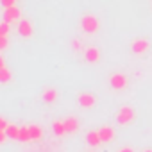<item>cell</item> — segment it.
Returning a JSON list of instances; mask_svg holds the SVG:
<instances>
[{
    "mask_svg": "<svg viewBox=\"0 0 152 152\" xmlns=\"http://www.w3.org/2000/svg\"><path fill=\"white\" fill-rule=\"evenodd\" d=\"M81 27H83V31H84V32L93 34V32H97V31H99L100 22H99V18H97V16H93V15H84V16L81 18Z\"/></svg>",
    "mask_w": 152,
    "mask_h": 152,
    "instance_id": "6da1fadb",
    "label": "cell"
},
{
    "mask_svg": "<svg viewBox=\"0 0 152 152\" xmlns=\"http://www.w3.org/2000/svg\"><path fill=\"white\" fill-rule=\"evenodd\" d=\"M134 109L132 107H129V106H124L122 109H120V113H118V116H116V122L120 124V125H127V124H131L132 120H134Z\"/></svg>",
    "mask_w": 152,
    "mask_h": 152,
    "instance_id": "7a4b0ae2",
    "label": "cell"
},
{
    "mask_svg": "<svg viewBox=\"0 0 152 152\" xmlns=\"http://www.w3.org/2000/svg\"><path fill=\"white\" fill-rule=\"evenodd\" d=\"M22 16V11L16 7V6H11V7H4V20L6 22H18Z\"/></svg>",
    "mask_w": 152,
    "mask_h": 152,
    "instance_id": "3957f363",
    "label": "cell"
},
{
    "mask_svg": "<svg viewBox=\"0 0 152 152\" xmlns=\"http://www.w3.org/2000/svg\"><path fill=\"white\" fill-rule=\"evenodd\" d=\"M148 47H150V43H148V39H145V38H138V39H134L132 41V52L134 54H138V56H141V54H145L147 50H148Z\"/></svg>",
    "mask_w": 152,
    "mask_h": 152,
    "instance_id": "277c9868",
    "label": "cell"
},
{
    "mask_svg": "<svg viewBox=\"0 0 152 152\" xmlns=\"http://www.w3.org/2000/svg\"><path fill=\"white\" fill-rule=\"evenodd\" d=\"M109 83H111V86L115 90H124L127 86V77H125L124 73H115V75H111Z\"/></svg>",
    "mask_w": 152,
    "mask_h": 152,
    "instance_id": "5b68a950",
    "label": "cell"
},
{
    "mask_svg": "<svg viewBox=\"0 0 152 152\" xmlns=\"http://www.w3.org/2000/svg\"><path fill=\"white\" fill-rule=\"evenodd\" d=\"M18 32L22 38H31L32 36V23L29 20H20L18 23Z\"/></svg>",
    "mask_w": 152,
    "mask_h": 152,
    "instance_id": "8992f818",
    "label": "cell"
},
{
    "mask_svg": "<svg viewBox=\"0 0 152 152\" xmlns=\"http://www.w3.org/2000/svg\"><path fill=\"white\" fill-rule=\"evenodd\" d=\"M84 59L90 61V63H97V61L100 59V50H99L97 47H88V48L84 50Z\"/></svg>",
    "mask_w": 152,
    "mask_h": 152,
    "instance_id": "52a82bcc",
    "label": "cell"
},
{
    "mask_svg": "<svg viewBox=\"0 0 152 152\" xmlns=\"http://www.w3.org/2000/svg\"><path fill=\"white\" fill-rule=\"evenodd\" d=\"M79 104H81V107L90 109V107L95 106V97H93L91 93H81V95H79Z\"/></svg>",
    "mask_w": 152,
    "mask_h": 152,
    "instance_id": "ba28073f",
    "label": "cell"
},
{
    "mask_svg": "<svg viewBox=\"0 0 152 152\" xmlns=\"http://www.w3.org/2000/svg\"><path fill=\"white\" fill-rule=\"evenodd\" d=\"M64 127H66V132L68 134H73V132H77L79 131V122L75 116H68L64 120Z\"/></svg>",
    "mask_w": 152,
    "mask_h": 152,
    "instance_id": "9c48e42d",
    "label": "cell"
},
{
    "mask_svg": "<svg viewBox=\"0 0 152 152\" xmlns=\"http://www.w3.org/2000/svg\"><path fill=\"white\" fill-rule=\"evenodd\" d=\"M86 141H88L91 147H99V145L102 143V138H100L99 131H90V132L86 134Z\"/></svg>",
    "mask_w": 152,
    "mask_h": 152,
    "instance_id": "30bf717a",
    "label": "cell"
},
{
    "mask_svg": "<svg viewBox=\"0 0 152 152\" xmlns=\"http://www.w3.org/2000/svg\"><path fill=\"white\" fill-rule=\"evenodd\" d=\"M99 134H100L102 141H111V140L115 138V129H111V127L104 125V127H100V129H99Z\"/></svg>",
    "mask_w": 152,
    "mask_h": 152,
    "instance_id": "8fae6325",
    "label": "cell"
},
{
    "mask_svg": "<svg viewBox=\"0 0 152 152\" xmlns=\"http://www.w3.org/2000/svg\"><path fill=\"white\" fill-rule=\"evenodd\" d=\"M6 132H7V136H9L11 140H18V136H20V127L15 125V124H9L7 129H6Z\"/></svg>",
    "mask_w": 152,
    "mask_h": 152,
    "instance_id": "7c38bea8",
    "label": "cell"
},
{
    "mask_svg": "<svg viewBox=\"0 0 152 152\" xmlns=\"http://www.w3.org/2000/svg\"><path fill=\"white\" fill-rule=\"evenodd\" d=\"M29 131H31V140L32 141H38V140L43 138V131L38 125H29Z\"/></svg>",
    "mask_w": 152,
    "mask_h": 152,
    "instance_id": "4fadbf2b",
    "label": "cell"
},
{
    "mask_svg": "<svg viewBox=\"0 0 152 152\" xmlns=\"http://www.w3.org/2000/svg\"><path fill=\"white\" fill-rule=\"evenodd\" d=\"M52 129H54V132H56L57 136H63V134L66 132V127H64V120H63V122L56 120V122L52 124Z\"/></svg>",
    "mask_w": 152,
    "mask_h": 152,
    "instance_id": "5bb4252c",
    "label": "cell"
},
{
    "mask_svg": "<svg viewBox=\"0 0 152 152\" xmlns=\"http://www.w3.org/2000/svg\"><path fill=\"white\" fill-rule=\"evenodd\" d=\"M41 97H43V100H45V102H54V100L57 99V91L50 88V90H45Z\"/></svg>",
    "mask_w": 152,
    "mask_h": 152,
    "instance_id": "9a60e30c",
    "label": "cell"
},
{
    "mask_svg": "<svg viewBox=\"0 0 152 152\" xmlns=\"http://www.w3.org/2000/svg\"><path fill=\"white\" fill-rule=\"evenodd\" d=\"M31 140V131H29V125L25 127H20V136H18V141H29Z\"/></svg>",
    "mask_w": 152,
    "mask_h": 152,
    "instance_id": "2e32d148",
    "label": "cell"
},
{
    "mask_svg": "<svg viewBox=\"0 0 152 152\" xmlns=\"http://www.w3.org/2000/svg\"><path fill=\"white\" fill-rule=\"evenodd\" d=\"M0 81H2L4 84L11 81V72L7 68H0Z\"/></svg>",
    "mask_w": 152,
    "mask_h": 152,
    "instance_id": "e0dca14e",
    "label": "cell"
},
{
    "mask_svg": "<svg viewBox=\"0 0 152 152\" xmlns=\"http://www.w3.org/2000/svg\"><path fill=\"white\" fill-rule=\"evenodd\" d=\"M9 32V22L2 20V23H0V36H7Z\"/></svg>",
    "mask_w": 152,
    "mask_h": 152,
    "instance_id": "ac0fdd59",
    "label": "cell"
},
{
    "mask_svg": "<svg viewBox=\"0 0 152 152\" xmlns=\"http://www.w3.org/2000/svg\"><path fill=\"white\" fill-rule=\"evenodd\" d=\"M4 7H11V6H16V0H0Z\"/></svg>",
    "mask_w": 152,
    "mask_h": 152,
    "instance_id": "d6986e66",
    "label": "cell"
},
{
    "mask_svg": "<svg viewBox=\"0 0 152 152\" xmlns=\"http://www.w3.org/2000/svg\"><path fill=\"white\" fill-rule=\"evenodd\" d=\"M6 47H7V36H0V48L6 50Z\"/></svg>",
    "mask_w": 152,
    "mask_h": 152,
    "instance_id": "ffe728a7",
    "label": "cell"
},
{
    "mask_svg": "<svg viewBox=\"0 0 152 152\" xmlns=\"http://www.w3.org/2000/svg\"><path fill=\"white\" fill-rule=\"evenodd\" d=\"M7 125H9V124L6 122V118H0V131H6Z\"/></svg>",
    "mask_w": 152,
    "mask_h": 152,
    "instance_id": "44dd1931",
    "label": "cell"
},
{
    "mask_svg": "<svg viewBox=\"0 0 152 152\" xmlns=\"http://www.w3.org/2000/svg\"><path fill=\"white\" fill-rule=\"evenodd\" d=\"M7 138H9V136H7V132H6V131H0V143H4Z\"/></svg>",
    "mask_w": 152,
    "mask_h": 152,
    "instance_id": "7402d4cb",
    "label": "cell"
},
{
    "mask_svg": "<svg viewBox=\"0 0 152 152\" xmlns=\"http://www.w3.org/2000/svg\"><path fill=\"white\" fill-rule=\"evenodd\" d=\"M118 152H134V150H132V148H129V147H125V148H120Z\"/></svg>",
    "mask_w": 152,
    "mask_h": 152,
    "instance_id": "603a6c76",
    "label": "cell"
},
{
    "mask_svg": "<svg viewBox=\"0 0 152 152\" xmlns=\"http://www.w3.org/2000/svg\"><path fill=\"white\" fill-rule=\"evenodd\" d=\"M73 47H75V48H81V43H79L77 39H75V41H73Z\"/></svg>",
    "mask_w": 152,
    "mask_h": 152,
    "instance_id": "cb8c5ba5",
    "label": "cell"
},
{
    "mask_svg": "<svg viewBox=\"0 0 152 152\" xmlns=\"http://www.w3.org/2000/svg\"><path fill=\"white\" fill-rule=\"evenodd\" d=\"M145 152H152V150H145Z\"/></svg>",
    "mask_w": 152,
    "mask_h": 152,
    "instance_id": "d4e9b609",
    "label": "cell"
}]
</instances>
